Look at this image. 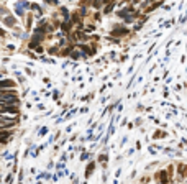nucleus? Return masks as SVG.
I'll use <instances>...</instances> for the list:
<instances>
[{
	"instance_id": "f03ea898",
	"label": "nucleus",
	"mask_w": 187,
	"mask_h": 184,
	"mask_svg": "<svg viewBox=\"0 0 187 184\" xmlns=\"http://www.w3.org/2000/svg\"><path fill=\"white\" fill-rule=\"evenodd\" d=\"M7 114H10L12 117H13V115L18 117L20 107H18V105H2V115H7Z\"/></svg>"
},
{
	"instance_id": "9b49d317",
	"label": "nucleus",
	"mask_w": 187,
	"mask_h": 184,
	"mask_svg": "<svg viewBox=\"0 0 187 184\" xmlns=\"http://www.w3.org/2000/svg\"><path fill=\"white\" fill-rule=\"evenodd\" d=\"M7 87H15V82L13 81H10V79H3V82H2V89H7Z\"/></svg>"
},
{
	"instance_id": "423d86ee",
	"label": "nucleus",
	"mask_w": 187,
	"mask_h": 184,
	"mask_svg": "<svg viewBox=\"0 0 187 184\" xmlns=\"http://www.w3.org/2000/svg\"><path fill=\"white\" fill-rule=\"evenodd\" d=\"M74 23H72V21H62V25H61V30H62V33L64 35H71V26H72Z\"/></svg>"
},
{
	"instance_id": "6ab92c4d",
	"label": "nucleus",
	"mask_w": 187,
	"mask_h": 184,
	"mask_svg": "<svg viewBox=\"0 0 187 184\" xmlns=\"http://www.w3.org/2000/svg\"><path fill=\"white\" fill-rule=\"evenodd\" d=\"M71 56H72L74 59H77V58L81 56V54H79V51H76V49H74V51H72V54H71Z\"/></svg>"
},
{
	"instance_id": "39448f33",
	"label": "nucleus",
	"mask_w": 187,
	"mask_h": 184,
	"mask_svg": "<svg viewBox=\"0 0 187 184\" xmlns=\"http://www.w3.org/2000/svg\"><path fill=\"white\" fill-rule=\"evenodd\" d=\"M72 51H74V43H69L66 48H61L59 56H69L71 53H72Z\"/></svg>"
},
{
	"instance_id": "f257e3e1",
	"label": "nucleus",
	"mask_w": 187,
	"mask_h": 184,
	"mask_svg": "<svg viewBox=\"0 0 187 184\" xmlns=\"http://www.w3.org/2000/svg\"><path fill=\"white\" fill-rule=\"evenodd\" d=\"M128 33H130V30H128L126 26H123V25H115V28L112 30V36H115V38H121V36H126Z\"/></svg>"
},
{
	"instance_id": "ddd939ff",
	"label": "nucleus",
	"mask_w": 187,
	"mask_h": 184,
	"mask_svg": "<svg viewBox=\"0 0 187 184\" xmlns=\"http://www.w3.org/2000/svg\"><path fill=\"white\" fill-rule=\"evenodd\" d=\"M102 15H104L102 12H95V13H92V23H94V21H100V20H102Z\"/></svg>"
},
{
	"instance_id": "4468645a",
	"label": "nucleus",
	"mask_w": 187,
	"mask_h": 184,
	"mask_svg": "<svg viewBox=\"0 0 187 184\" xmlns=\"http://www.w3.org/2000/svg\"><path fill=\"white\" fill-rule=\"evenodd\" d=\"M153 137H154L156 140H158V138H166V137H168V133H166V131H163V130H158Z\"/></svg>"
},
{
	"instance_id": "f3484780",
	"label": "nucleus",
	"mask_w": 187,
	"mask_h": 184,
	"mask_svg": "<svg viewBox=\"0 0 187 184\" xmlns=\"http://www.w3.org/2000/svg\"><path fill=\"white\" fill-rule=\"evenodd\" d=\"M94 168H95V164H94V163H89V164H87V171H85V176H90V173L94 171Z\"/></svg>"
},
{
	"instance_id": "b1692460",
	"label": "nucleus",
	"mask_w": 187,
	"mask_h": 184,
	"mask_svg": "<svg viewBox=\"0 0 187 184\" xmlns=\"http://www.w3.org/2000/svg\"><path fill=\"white\" fill-rule=\"evenodd\" d=\"M36 53H43V48L41 46H36Z\"/></svg>"
},
{
	"instance_id": "a211bd4d",
	"label": "nucleus",
	"mask_w": 187,
	"mask_h": 184,
	"mask_svg": "<svg viewBox=\"0 0 187 184\" xmlns=\"http://www.w3.org/2000/svg\"><path fill=\"white\" fill-rule=\"evenodd\" d=\"M57 51H61V49H57V46H54V48H49L48 53H49V54H59Z\"/></svg>"
},
{
	"instance_id": "9d476101",
	"label": "nucleus",
	"mask_w": 187,
	"mask_h": 184,
	"mask_svg": "<svg viewBox=\"0 0 187 184\" xmlns=\"http://www.w3.org/2000/svg\"><path fill=\"white\" fill-rule=\"evenodd\" d=\"M163 3V0H159V2H153V3H151L149 7H148V8L145 10V13H149V12H153V10H156L158 8V7H159Z\"/></svg>"
},
{
	"instance_id": "0eeeda50",
	"label": "nucleus",
	"mask_w": 187,
	"mask_h": 184,
	"mask_svg": "<svg viewBox=\"0 0 187 184\" xmlns=\"http://www.w3.org/2000/svg\"><path fill=\"white\" fill-rule=\"evenodd\" d=\"M118 5V2H113V3H109V5H105L104 7V10H102V13L104 15H110V13L115 10V7Z\"/></svg>"
},
{
	"instance_id": "412c9836",
	"label": "nucleus",
	"mask_w": 187,
	"mask_h": 184,
	"mask_svg": "<svg viewBox=\"0 0 187 184\" xmlns=\"http://www.w3.org/2000/svg\"><path fill=\"white\" fill-rule=\"evenodd\" d=\"M49 5H57V0H46Z\"/></svg>"
},
{
	"instance_id": "5701e85b",
	"label": "nucleus",
	"mask_w": 187,
	"mask_h": 184,
	"mask_svg": "<svg viewBox=\"0 0 187 184\" xmlns=\"http://www.w3.org/2000/svg\"><path fill=\"white\" fill-rule=\"evenodd\" d=\"M143 2H146L149 5V3H153V2H158V0H143Z\"/></svg>"
},
{
	"instance_id": "dca6fc26",
	"label": "nucleus",
	"mask_w": 187,
	"mask_h": 184,
	"mask_svg": "<svg viewBox=\"0 0 187 184\" xmlns=\"http://www.w3.org/2000/svg\"><path fill=\"white\" fill-rule=\"evenodd\" d=\"M166 169H168V173H169V178L172 179V176H174V173H176V168L172 166V164H169V166H168Z\"/></svg>"
},
{
	"instance_id": "6e6552de",
	"label": "nucleus",
	"mask_w": 187,
	"mask_h": 184,
	"mask_svg": "<svg viewBox=\"0 0 187 184\" xmlns=\"http://www.w3.org/2000/svg\"><path fill=\"white\" fill-rule=\"evenodd\" d=\"M102 7H105L102 0H92V8H95V12H99Z\"/></svg>"
},
{
	"instance_id": "1a4fd4ad",
	"label": "nucleus",
	"mask_w": 187,
	"mask_h": 184,
	"mask_svg": "<svg viewBox=\"0 0 187 184\" xmlns=\"http://www.w3.org/2000/svg\"><path fill=\"white\" fill-rule=\"evenodd\" d=\"M2 135H3V145H7L8 138L13 135V130H2Z\"/></svg>"
},
{
	"instance_id": "2eb2a0df",
	"label": "nucleus",
	"mask_w": 187,
	"mask_h": 184,
	"mask_svg": "<svg viewBox=\"0 0 187 184\" xmlns=\"http://www.w3.org/2000/svg\"><path fill=\"white\" fill-rule=\"evenodd\" d=\"M85 33H94V31H95V25H94V23H87V25H85V30H84Z\"/></svg>"
},
{
	"instance_id": "4be33fe9",
	"label": "nucleus",
	"mask_w": 187,
	"mask_h": 184,
	"mask_svg": "<svg viewBox=\"0 0 187 184\" xmlns=\"http://www.w3.org/2000/svg\"><path fill=\"white\" fill-rule=\"evenodd\" d=\"M148 182H149V178H143L141 179V184H148Z\"/></svg>"
},
{
	"instance_id": "f8f14e48",
	"label": "nucleus",
	"mask_w": 187,
	"mask_h": 184,
	"mask_svg": "<svg viewBox=\"0 0 187 184\" xmlns=\"http://www.w3.org/2000/svg\"><path fill=\"white\" fill-rule=\"evenodd\" d=\"M15 23H17V20L13 18V17H5V18H3V25H12V26H13Z\"/></svg>"
},
{
	"instance_id": "aec40b11",
	"label": "nucleus",
	"mask_w": 187,
	"mask_h": 184,
	"mask_svg": "<svg viewBox=\"0 0 187 184\" xmlns=\"http://www.w3.org/2000/svg\"><path fill=\"white\" fill-rule=\"evenodd\" d=\"M99 161H100V163H104V161H107V156H105V154H100V156H99Z\"/></svg>"
},
{
	"instance_id": "20e7f679",
	"label": "nucleus",
	"mask_w": 187,
	"mask_h": 184,
	"mask_svg": "<svg viewBox=\"0 0 187 184\" xmlns=\"http://www.w3.org/2000/svg\"><path fill=\"white\" fill-rule=\"evenodd\" d=\"M176 169H177V174L181 176V178H187V164H184V163H179L177 166H176Z\"/></svg>"
},
{
	"instance_id": "7ed1b4c3",
	"label": "nucleus",
	"mask_w": 187,
	"mask_h": 184,
	"mask_svg": "<svg viewBox=\"0 0 187 184\" xmlns=\"http://www.w3.org/2000/svg\"><path fill=\"white\" fill-rule=\"evenodd\" d=\"M156 179H159L161 184H169L171 182V178H169L168 169H161V171H158L156 173Z\"/></svg>"
}]
</instances>
